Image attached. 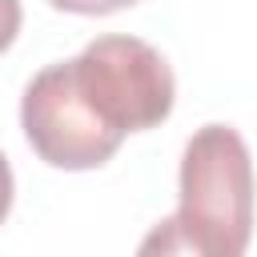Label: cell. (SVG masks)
Instances as JSON below:
<instances>
[{
  "label": "cell",
  "instance_id": "obj_5",
  "mask_svg": "<svg viewBox=\"0 0 257 257\" xmlns=\"http://www.w3.org/2000/svg\"><path fill=\"white\" fill-rule=\"evenodd\" d=\"M12 193H16V181H12V165H8V157L0 153V225H4L8 209H12Z\"/></svg>",
  "mask_w": 257,
  "mask_h": 257
},
{
  "label": "cell",
  "instance_id": "obj_1",
  "mask_svg": "<svg viewBox=\"0 0 257 257\" xmlns=\"http://www.w3.org/2000/svg\"><path fill=\"white\" fill-rule=\"evenodd\" d=\"M177 80L141 36H96L80 56L40 68L20 96V128L52 169H100L128 133L169 120Z\"/></svg>",
  "mask_w": 257,
  "mask_h": 257
},
{
  "label": "cell",
  "instance_id": "obj_3",
  "mask_svg": "<svg viewBox=\"0 0 257 257\" xmlns=\"http://www.w3.org/2000/svg\"><path fill=\"white\" fill-rule=\"evenodd\" d=\"M48 4L60 8V12H76V16H108V12L133 8L141 0H48Z\"/></svg>",
  "mask_w": 257,
  "mask_h": 257
},
{
  "label": "cell",
  "instance_id": "obj_2",
  "mask_svg": "<svg viewBox=\"0 0 257 257\" xmlns=\"http://www.w3.org/2000/svg\"><path fill=\"white\" fill-rule=\"evenodd\" d=\"M177 197V213L141 237L137 257H245L253 237V157L233 124H205L189 137Z\"/></svg>",
  "mask_w": 257,
  "mask_h": 257
},
{
  "label": "cell",
  "instance_id": "obj_4",
  "mask_svg": "<svg viewBox=\"0 0 257 257\" xmlns=\"http://www.w3.org/2000/svg\"><path fill=\"white\" fill-rule=\"evenodd\" d=\"M20 20H24V12H20V0H0V52L16 40V32H20Z\"/></svg>",
  "mask_w": 257,
  "mask_h": 257
}]
</instances>
